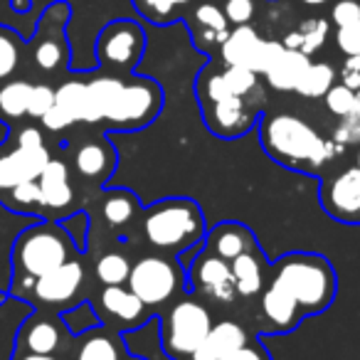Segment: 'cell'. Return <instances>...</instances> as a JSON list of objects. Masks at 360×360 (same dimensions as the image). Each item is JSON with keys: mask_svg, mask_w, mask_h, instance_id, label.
I'll return each instance as SVG.
<instances>
[{"mask_svg": "<svg viewBox=\"0 0 360 360\" xmlns=\"http://www.w3.org/2000/svg\"><path fill=\"white\" fill-rule=\"evenodd\" d=\"M259 143L264 153L291 170L319 173L343 153V146L323 139L319 131L296 114H269L259 119Z\"/></svg>", "mask_w": 360, "mask_h": 360, "instance_id": "6da1fadb", "label": "cell"}, {"mask_svg": "<svg viewBox=\"0 0 360 360\" xmlns=\"http://www.w3.org/2000/svg\"><path fill=\"white\" fill-rule=\"evenodd\" d=\"M205 215L191 198H165L141 212V235L155 252L178 257L205 237Z\"/></svg>", "mask_w": 360, "mask_h": 360, "instance_id": "7a4b0ae2", "label": "cell"}, {"mask_svg": "<svg viewBox=\"0 0 360 360\" xmlns=\"http://www.w3.org/2000/svg\"><path fill=\"white\" fill-rule=\"evenodd\" d=\"M289 291L301 306L304 316L321 314L335 299V269L323 255L291 252L271 264V279Z\"/></svg>", "mask_w": 360, "mask_h": 360, "instance_id": "3957f363", "label": "cell"}, {"mask_svg": "<svg viewBox=\"0 0 360 360\" xmlns=\"http://www.w3.org/2000/svg\"><path fill=\"white\" fill-rule=\"evenodd\" d=\"M77 255L79 252L72 245L70 235L62 230L60 222L42 220L35 225H27L13 242V271H15L13 284L15 281H25V284L11 291L13 294H18V291L22 294V289L30 291L32 281L45 276L47 271L57 269Z\"/></svg>", "mask_w": 360, "mask_h": 360, "instance_id": "277c9868", "label": "cell"}, {"mask_svg": "<svg viewBox=\"0 0 360 360\" xmlns=\"http://www.w3.org/2000/svg\"><path fill=\"white\" fill-rule=\"evenodd\" d=\"M212 316L200 299H178L160 316V345L173 360H188L212 328Z\"/></svg>", "mask_w": 360, "mask_h": 360, "instance_id": "5b68a950", "label": "cell"}, {"mask_svg": "<svg viewBox=\"0 0 360 360\" xmlns=\"http://www.w3.org/2000/svg\"><path fill=\"white\" fill-rule=\"evenodd\" d=\"M131 291L143 301L148 309L165 306L186 289V269L178 264L173 255H146L131 264L126 281Z\"/></svg>", "mask_w": 360, "mask_h": 360, "instance_id": "8992f818", "label": "cell"}, {"mask_svg": "<svg viewBox=\"0 0 360 360\" xmlns=\"http://www.w3.org/2000/svg\"><path fill=\"white\" fill-rule=\"evenodd\" d=\"M160 109H163V91L158 82L148 77L124 79L101 124H106L109 131H141L158 119Z\"/></svg>", "mask_w": 360, "mask_h": 360, "instance_id": "52a82bcc", "label": "cell"}, {"mask_svg": "<svg viewBox=\"0 0 360 360\" xmlns=\"http://www.w3.org/2000/svg\"><path fill=\"white\" fill-rule=\"evenodd\" d=\"M84 289H86L84 262L79 257H72V259H67L57 269L47 271L45 276L32 281L30 299L37 309L50 311V314H57V311L62 314V311L79 304Z\"/></svg>", "mask_w": 360, "mask_h": 360, "instance_id": "ba28073f", "label": "cell"}, {"mask_svg": "<svg viewBox=\"0 0 360 360\" xmlns=\"http://www.w3.org/2000/svg\"><path fill=\"white\" fill-rule=\"evenodd\" d=\"M146 52V32L134 20H114L96 37V60L104 70L134 72Z\"/></svg>", "mask_w": 360, "mask_h": 360, "instance_id": "9c48e42d", "label": "cell"}, {"mask_svg": "<svg viewBox=\"0 0 360 360\" xmlns=\"http://www.w3.org/2000/svg\"><path fill=\"white\" fill-rule=\"evenodd\" d=\"M70 6L67 3H52L42 13L37 22L35 40H32V62L42 72H60L70 65V42H67L65 27L70 22Z\"/></svg>", "mask_w": 360, "mask_h": 360, "instance_id": "30bf717a", "label": "cell"}, {"mask_svg": "<svg viewBox=\"0 0 360 360\" xmlns=\"http://www.w3.org/2000/svg\"><path fill=\"white\" fill-rule=\"evenodd\" d=\"M186 279L193 284V291L202 299L217 301V304H232L237 299L235 279H232L230 262L220 259L210 250H202L195 259L188 264Z\"/></svg>", "mask_w": 360, "mask_h": 360, "instance_id": "8fae6325", "label": "cell"}, {"mask_svg": "<svg viewBox=\"0 0 360 360\" xmlns=\"http://www.w3.org/2000/svg\"><path fill=\"white\" fill-rule=\"evenodd\" d=\"M99 314L101 326L114 330H134L148 319V306L129 289V286H101L91 301Z\"/></svg>", "mask_w": 360, "mask_h": 360, "instance_id": "7c38bea8", "label": "cell"}, {"mask_svg": "<svg viewBox=\"0 0 360 360\" xmlns=\"http://www.w3.org/2000/svg\"><path fill=\"white\" fill-rule=\"evenodd\" d=\"M321 207L333 220L360 225V168L350 165L321 186Z\"/></svg>", "mask_w": 360, "mask_h": 360, "instance_id": "4fadbf2b", "label": "cell"}, {"mask_svg": "<svg viewBox=\"0 0 360 360\" xmlns=\"http://www.w3.org/2000/svg\"><path fill=\"white\" fill-rule=\"evenodd\" d=\"M200 111L205 126L220 139H237V136L247 134L259 119V106L247 99H240V96L212 101V104H200Z\"/></svg>", "mask_w": 360, "mask_h": 360, "instance_id": "5bb4252c", "label": "cell"}, {"mask_svg": "<svg viewBox=\"0 0 360 360\" xmlns=\"http://www.w3.org/2000/svg\"><path fill=\"white\" fill-rule=\"evenodd\" d=\"M70 330L65 328L60 316L50 311H37L18 330V348L20 353L35 355H57L65 348V338Z\"/></svg>", "mask_w": 360, "mask_h": 360, "instance_id": "9a60e30c", "label": "cell"}, {"mask_svg": "<svg viewBox=\"0 0 360 360\" xmlns=\"http://www.w3.org/2000/svg\"><path fill=\"white\" fill-rule=\"evenodd\" d=\"M47 146H15L13 150L0 155V191L6 193L13 186L27 180H37L45 165L50 163Z\"/></svg>", "mask_w": 360, "mask_h": 360, "instance_id": "2e32d148", "label": "cell"}, {"mask_svg": "<svg viewBox=\"0 0 360 360\" xmlns=\"http://www.w3.org/2000/svg\"><path fill=\"white\" fill-rule=\"evenodd\" d=\"M75 170L82 180L104 186L116 170V150L109 139L84 141L75 150Z\"/></svg>", "mask_w": 360, "mask_h": 360, "instance_id": "e0dca14e", "label": "cell"}, {"mask_svg": "<svg viewBox=\"0 0 360 360\" xmlns=\"http://www.w3.org/2000/svg\"><path fill=\"white\" fill-rule=\"evenodd\" d=\"M188 18H191L188 25H191L193 42L200 52L215 50L230 35V22H227L222 8L215 3H198Z\"/></svg>", "mask_w": 360, "mask_h": 360, "instance_id": "ac0fdd59", "label": "cell"}, {"mask_svg": "<svg viewBox=\"0 0 360 360\" xmlns=\"http://www.w3.org/2000/svg\"><path fill=\"white\" fill-rule=\"evenodd\" d=\"M84 91L86 82L82 79H70L60 89H55V104L40 119L42 126L47 131H65L72 124H79L84 111Z\"/></svg>", "mask_w": 360, "mask_h": 360, "instance_id": "d6986e66", "label": "cell"}, {"mask_svg": "<svg viewBox=\"0 0 360 360\" xmlns=\"http://www.w3.org/2000/svg\"><path fill=\"white\" fill-rule=\"evenodd\" d=\"M205 250H210L220 259L232 262L245 252H257L259 245H257L255 232L242 222H220L207 235Z\"/></svg>", "mask_w": 360, "mask_h": 360, "instance_id": "ffe728a7", "label": "cell"}, {"mask_svg": "<svg viewBox=\"0 0 360 360\" xmlns=\"http://www.w3.org/2000/svg\"><path fill=\"white\" fill-rule=\"evenodd\" d=\"M37 186H40L42 207L45 210L60 212L75 202V186H72L70 168H67L65 160L50 158V163L45 165V170L37 178Z\"/></svg>", "mask_w": 360, "mask_h": 360, "instance_id": "44dd1931", "label": "cell"}, {"mask_svg": "<svg viewBox=\"0 0 360 360\" xmlns=\"http://www.w3.org/2000/svg\"><path fill=\"white\" fill-rule=\"evenodd\" d=\"M262 314H264L266 323H269V330H276V333H289L299 326L301 316V306L296 304V299L284 291L279 284L269 281L266 291L262 294Z\"/></svg>", "mask_w": 360, "mask_h": 360, "instance_id": "7402d4cb", "label": "cell"}, {"mask_svg": "<svg viewBox=\"0 0 360 360\" xmlns=\"http://www.w3.org/2000/svg\"><path fill=\"white\" fill-rule=\"evenodd\" d=\"M250 340L247 330L242 328L235 321H220V323H212L210 333L205 335L198 350L188 360H222L230 353H235L237 348Z\"/></svg>", "mask_w": 360, "mask_h": 360, "instance_id": "603a6c76", "label": "cell"}, {"mask_svg": "<svg viewBox=\"0 0 360 360\" xmlns=\"http://www.w3.org/2000/svg\"><path fill=\"white\" fill-rule=\"evenodd\" d=\"M79 343L75 348V360H124V343H121V333L106 326H96V328L86 330V333L77 335Z\"/></svg>", "mask_w": 360, "mask_h": 360, "instance_id": "cb8c5ba5", "label": "cell"}, {"mask_svg": "<svg viewBox=\"0 0 360 360\" xmlns=\"http://www.w3.org/2000/svg\"><path fill=\"white\" fill-rule=\"evenodd\" d=\"M101 217L116 232H126L141 217V200L134 191L126 188H111L101 195Z\"/></svg>", "mask_w": 360, "mask_h": 360, "instance_id": "d4e9b609", "label": "cell"}, {"mask_svg": "<svg viewBox=\"0 0 360 360\" xmlns=\"http://www.w3.org/2000/svg\"><path fill=\"white\" fill-rule=\"evenodd\" d=\"M124 79L116 75H101L86 82L84 91V111H82V124H101L109 111L114 96L119 94Z\"/></svg>", "mask_w": 360, "mask_h": 360, "instance_id": "484cf974", "label": "cell"}, {"mask_svg": "<svg viewBox=\"0 0 360 360\" xmlns=\"http://www.w3.org/2000/svg\"><path fill=\"white\" fill-rule=\"evenodd\" d=\"M232 279H235L237 296H257L264 289V271H266V259L262 257V250L257 252H245L237 259L230 262Z\"/></svg>", "mask_w": 360, "mask_h": 360, "instance_id": "4316f807", "label": "cell"}, {"mask_svg": "<svg viewBox=\"0 0 360 360\" xmlns=\"http://www.w3.org/2000/svg\"><path fill=\"white\" fill-rule=\"evenodd\" d=\"M262 37L252 25H237L235 30H230L227 40L220 45V57L227 67H247L252 70L255 62L257 47H259Z\"/></svg>", "mask_w": 360, "mask_h": 360, "instance_id": "83f0119b", "label": "cell"}, {"mask_svg": "<svg viewBox=\"0 0 360 360\" xmlns=\"http://www.w3.org/2000/svg\"><path fill=\"white\" fill-rule=\"evenodd\" d=\"M311 57L304 55L299 50H289L284 47V52L279 55V60L271 65V70L266 72V84L276 91H294L296 84L301 82L304 72L309 70Z\"/></svg>", "mask_w": 360, "mask_h": 360, "instance_id": "f1b7e54d", "label": "cell"}, {"mask_svg": "<svg viewBox=\"0 0 360 360\" xmlns=\"http://www.w3.org/2000/svg\"><path fill=\"white\" fill-rule=\"evenodd\" d=\"M328 35H330V20H326V18H309V20L301 22L296 30L284 35V47L299 50L311 57L326 45Z\"/></svg>", "mask_w": 360, "mask_h": 360, "instance_id": "f546056e", "label": "cell"}, {"mask_svg": "<svg viewBox=\"0 0 360 360\" xmlns=\"http://www.w3.org/2000/svg\"><path fill=\"white\" fill-rule=\"evenodd\" d=\"M32 84L25 79H8L0 84V124L18 121L27 116Z\"/></svg>", "mask_w": 360, "mask_h": 360, "instance_id": "4dcf8cb0", "label": "cell"}, {"mask_svg": "<svg viewBox=\"0 0 360 360\" xmlns=\"http://www.w3.org/2000/svg\"><path fill=\"white\" fill-rule=\"evenodd\" d=\"M335 77H338V72L333 70V65H328V62H311L294 91L299 96H304V99H323L326 91L335 84Z\"/></svg>", "mask_w": 360, "mask_h": 360, "instance_id": "1f68e13d", "label": "cell"}, {"mask_svg": "<svg viewBox=\"0 0 360 360\" xmlns=\"http://www.w3.org/2000/svg\"><path fill=\"white\" fill-rule=\"evenodd\" d=\"M139 15H143L153 25H170L180 20L183 8L195 6L198 0H131Z\"/></svg>", "mask_w": 360, "mask_h": 360, "instance_id": "d6a6232c", "label": "cell"}, {"mask_svg": "<svg viewBox=\"0 0 360 360\" xmlns=\"http://www.w3.org/2000/svg\"><path fill=\"white\" fill-rule=\"evenodd\" d=\"M131 274V259L119 250H109L96 259L94 276L101 286H119L126 284Z\"/></svg>", "mask_w": 360, "mask_h": 360, "instance_id": "836d02e7", "label": "cell"}, {"mask_svg": "<svg viewBox=\"0 0 360 360\" xmlns=\"http://www.w3.org/2000/svg\"><path fill=\"white\" fill-rule=\"evenodd\" d=\"M22 50H25L22 37L11 27L0 25V84L18 72L22 62Z\"/></svg>", "mask_w": 360, "mask_h": 360, "instance_id": "e575fe53", "label": "cell"}, {"mask_svg": "<svg viewBox=\"0 0 360 360\" xmlns=\"http://www.w3.org/2000/svg\"><path fill=\"white\" fill-rule=\"evenodd\" d=\"M222 75H225L227 86H230V91L235 96L247 99V101H252L255 96H257V99H262V94H259V75H257V72L247 70V67H225V70H222ZM252 104L259 106V101H252Z\"/></svg>", "mask_w": 360, "mask_h": 360, "instance_id": "d590c367", "label": "cell"}, {"mask_svg": "<svg viewBox=\"0 0 360 360\" xmlns=\"http://www.w3.org/2000/svg\"><path fill=\"white\" fill-rule=\"evenodd\" d=\"M60 319L72 335H82V333H86V330L101 326V319L94 311V306H91V301H79V304H75L72 309L62 311Z\"/></svg>", "mask_w": 360, "mask_h": 360, "instance_id": "8d00e7d4", "label": "cell"}, {"mask_svg": "<svg viewBox=\"0 0 360 360\" xmlns=\"http://www.w3.org/2000/svg\"><path fill=\"white\" fill-rule=\"evenodd\" d=\"M330 139L338 146H360V89L355 91V106L345 116H340Z\"/></svg>", "mask_w": 360, "mask_h": 360, "instance_id": "74e56055", "label": "cell"}, {"mask_svg": "<svg viewBox=\"0 0 360 360\" xmlns=\"http://www.w3.org/2000/svg\"><path fill=\"white\" fill-rule=\"evenodd\" d=\"M8 205L13 210H32V207H42V195L37 180H27L20 186H13L11 191H6Z\"/></svg>", "mask_w": 360, "mask_h": 360, "instance_id": "f35d334b", "label": "cell"}, {"mask_svg": "<svg viewBox=\"0 0 360 360\" xmlns=\"http://www.w3.org/2000/svg\"><path fill=\"white\" fill-rule=\"evenodd\" d=\"M62 230L70 235L77 252H86V237H89V215L86 212H72L60 222Z\"/></svg>", "mask_w": 360, "mask_h": 360, "instance_id": "ab89813d", "label": "cell"}, {"mask_svg": "<svg viewBox=\"0 0 360 360\" xmlns=\"http://www.w3.org/2000/svg\"><path fill=\"white\" fill-rule=\"evenodd\" d=\"M323 99H326V109L340 119V116H345L355 106V91L343 84H333L328 91H326Z\"/></svg>", "mask_w": 360, "mask_h": 360, "instance_id": "60d3db41", "label": "cell"}, {"mask_svg": "<svg viewBox=\"0 0 360 360\" xmlns=\"http://www.w3.org/2000/svg\"><path fill=\"white\" fill-rule=\"evenodd\" d=\"M281 52H284V42L264 40V37H262L259 47H257L255 62H252V72H257V75H266V72L271 70V65L279 60Z\"/></svg>", "mask_w": 360, "mask_h": 360, "instance_id": "b9f144b4", "label": "cell"}, {"mask_svg": "<svg viewBox=\"0 0 360 360\" xmlns=\"http://www.w3.org/2000/svg\"><path fill=\"white\" fill-rule=\"evenodd\" d=\"M55 104V89L50 84H32L30 101H27V116L40 121Z\"/></svg>", "mask_w": 360, "mask_h": 360, "instance_id": "7bdbcfd3", "label": "cell"}, {"mask_svg": "<svg viewBox=\"0 0 360 360\" xmlns=\"http://www.w3.org/2000/svg\"><path fill=\"white\" fill-rule=\"evenodd\" d=\"M222 13L230 25H250L257 15V0H225Z\"/></svg>", "mask_w": 360, "mask_h": 360, "instance_id": "ee69618b", "label": "cell"}, {"mask_svg": "<svg viewBox=\"0 0 360 360\" xmlns=\"http://www.w3.org/2000/svg\"><path fill=\"white\" fill-rule=\"evenodd\" d=\"M335 45L345 57L360 55V22L345 27H335Z\"/></svg>", "mask_w": 360, "mask_h": 360, "instance_id": "f6af8a7d", "label": "cell"}, {"mask_svg": "<svg viewBox=\"0 0 360 360\" xmlns=\"http://www.w3.org/2000/svg\"><path fill=\"white\" fill-rule=\"evenodd\" d=\"M330 22H333L335 27L360 22V3L358 0H338V3L330 8Z\"/></svg>", "mask_w": 360, "mask_h": 360, "instance_id": "bcb514c9", "label": "cell"}, {"mask_svg": "<svg viewBox=\"0 0 360 360\" xmlns=\"http://www.w3.org/2000/svg\"><path fill=\"white\" fill-rule=\"evenodd\" d=\"M338 79L343 86L348 89L358 91L360 89V55H353V57H345L343 67L338 72Z\"/></svg>", "mask_w": 360, "mask_h": 360, "instance_id": "7dc6e473", "label": "cell"}, {"mask_svg": "<svg viewBox=\"0 0 360 360\" xmlns=\"http://www.w3.org/2000/svg\"><path fill=\"white\" fill-rule=\"evenodd\" d=\"M222 360H271V355H269V350H266L262 343L247 340L242 348H237L235 353H230L227 358H222Z\"/></svg>", "mask_w": 360, "mask_h": 360, "instance_id": "c3c4849f", "label": "cell"}, {"mask_svg": "<svg viewBox=\"0 0 360 360\" xmlns=\"http://www.w3.org/2000/svg\"><path fill=\"white\" fill-rule=\"evenodd\" d=\"M18 146H45V136L37 126H25L18 134Z\"/></svg>", "mask_w": 360, "mask_h": 360, "instance_id": "681fc988", "label": "cell"}, {"mask_svg": "<svg viewBox=\"0 0 360 360\" xmlns=\"http://www.w3.org/2000/svg\"><path fill=\"white\" fill-rule=\"evenodd\" d=\"M11 8L15 13H27L32 8V0H11Z\"/></svg>", "mask_w": 360, "mask_h": 360, "instance_id": "f907efd6", "label": "cell"}, {"mask_svg": "<svg viewBox=\"0 0 360 360\" xmlns=\"http://www.w3.org/2000/svg\"><path fill=\"white\" fill-rule=\"evenodd\" d=\"M15 360H62L57 355H35V353H20Z\"/></svg>", "mask_w": 360, "mask_h": 360, "instance_id": "816d5d0a", "label": "cell"}, {"mask_svg": "<svg viewBox=\"0 0 360 360\" xmlns=\"http://www.w3.org/2000/svg\"><path fill=\"white\" fill-rule=\"evenodd\" d=\"M299 3L309 8H321V6H326V3H330V0H299Z\"/></svg>", "mask_w": 360, "mask_h": 360, "instance_id": "f5cc1de1", "label": "cell"}, {"mask_svg": "<svg viewBox=\"0 0 360 360\" xmlns=\"http://www.w3.org/2000/svg\"><path fill=\"white\" fill-rule=\"evenodd\" d=\"M6 299H8V294H3V291H0V304H6Z\"/></svg>", "mask_w": 360, "mask_h": 360, "instance_id": "db71d44e", "label": "cell"}, {"mask_svg": "<svg viewBox=\"0 0 360 360\" xmlns=\"http://www.w3.org/2000/svg\"><path fill=\"white\" fill-rule=\"evenodd\" d=\"M355 165L360 168V148H358V155H355Z\"/></svg>", "mask_w": 360, "mask_h": 360, "instance_id": "11a10c76", "label": "cell"}, {"mask_svg": "<svg viewBox=\"0 0 360 360\" xmlns=\"http://www.w3.org/2000/svg\"><path fill=\"white\" fill-rule=\"evenodd\" d=\"M124 360H146V358H134V355H126Z\"/></svg>", "mask_w": 360, "mask_h": 360, "instance_id": "9f6ffc18", "label": "cell"}]
</instances>
